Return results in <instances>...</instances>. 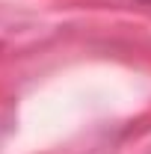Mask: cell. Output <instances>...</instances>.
Masks as SVG:
<instances>
[{
	"label": "cell",
	"instance_id": "cell-1",
	"mask_svg": "<svg viewBox=\"0 0 151 154\" xmlns=\"http://www.w3.org/2000/svg\"><path fill=\"white\" fill-rule=\"evenodd\" d=\"M145 3H151V0H145Z\"/></svg>",
	"mask_w": 151,
	"mask_h": 154
}]
</instances>
